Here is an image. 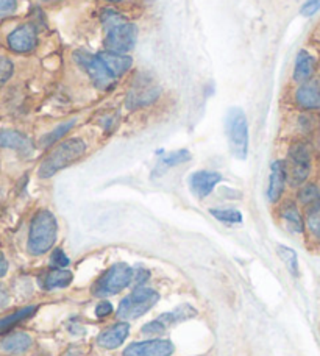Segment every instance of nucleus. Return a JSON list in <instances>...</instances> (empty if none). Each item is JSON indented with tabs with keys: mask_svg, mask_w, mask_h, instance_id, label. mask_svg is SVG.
Wrapping results in <instances>:
<instances>
[{
	"mask_svg": "<svg viewBox=\"0 0 320 356\" xmlns=\"http://www.w3.org/2000/svg\"><path fill=\"white\" fill-rule=\"evenodd\" d=\"M100 19L106 33V49L110 52L127 55L130 50H133L138 36V30L134 27V24L128 22L122 15H119L116 10L111 8L104 10Z\"/></svg>",
	"mask_w": 320,
	"mask_h": 356,
	"instance_id": "nucleus-1",
	"label": "nucleus"
},
{
	"mask_svg": "<svg viewBox=\"0 0 320 356\" xmlns=\"http://www.w3.org/2000/svg\"><path fill=\"white\" fill-rule=\"evenodd\" d=\"M86 149L88 144L81 138L66 139V141L60 143L50 152L46 160L41 163L38 174H40L41 178L54 177L56 172H60V170L66 169L70 164L79 161L86 154Z\"/></svg>",
	"mask_w": 320,
	"mask_h": 356,
	"instance_id": "nucleus-2",
	"label": "nucleus"
},
{
	"mask_svg": "<svg viewBox=\"0 0 320 356\" xmlns=\"http://www.w3.org/2000/svg\"><path fill=\"white\" fill-rule=\"evenodd\" d=\"M58 236V224L49 209H40L31 219L29 232V250L33 255H42L52 249Z\"/></svg>",
	"mask_w": 320,
	"mask_h": 356,
	"instance_id": "nucleus-3",
	"label": "nucleus"
},
{
	"mask_svg": "<svg viewBox=\"0 0 320 356\" xmlns=\"http://www.w3.org/2000/svg\"><path fill=\"white\" fill-rule=\"evenodd\" d=\"M286 166L291 186L300 188L306 181H310L312 166H314V154H312L311 144L305 139L294 141L287 150Z\"/></svg>",
	"mask_w": 320,
	"mask_h": 356,
	"instance_id": "nucleus-4",
	"label": "nucleus"
},
{
	"mask_svg": "<svg viewBox=\"0 0 320 356\" xmlns=\"http://www.w3.org/2000/svg\"><path fill=\"white\" fill-rule=\"evenodd\" d=\"M227 135L233 156L246 160L248 154V122L241 108H232L228 111Z\"/></svg>",
	"mask_w": 320,
	"mask_h": 356,
	"instance_id": "nucleus-5",
	"label": "nucleus"
},
{
	"mask_svg": "<svg viewBox=\"0 0 320 356\" xmlns=\"http://www.w3.org/2000/svg\"><path fill=\"white\" fill-rule=\"evenodd\" d=\"M133 269L128 264L118 263L111 266L106 272L102 273L97 282H95L93 292L97 297H108L119 294L127 286L131 284Z\"/></svg>",
	"mask_w": 320,
	"mask_h": 356,
	"instance_id": "nucleus-6",
	"label": "nucleus"
},
{
	"mask_svg": "<svg viewBox=\"0 0 320 356\" xmlns=\"http://www.w3.org/2000/svg\"><path fill=\"white\" fill-rule=\"evenodd\" d=\"M161 95V88L150 75L139 74L134 77L133 83L127 91L125 105L128 110H139V108L149 106L157 102Z\"/></svg>",
	"mask_w": 320,
	"mask_h": 356,
	"instance_id": "nucleus-7",
	"label": "nucleus"
},
{
	"mask_svg": "<svg viewBox=\"0 0 320 356\" xmlns=\"http://www.w3.org/2000/svg\"><path fill=\"white\" fill-rule=\"evenodd\" d=\"M159 300V294L157 291L149 288H136L130 296H127L118 309L119 319L130 321L138 319L147 311L152 309Z\"/></svg>",
	"mask_w": 320,
	"mask_h": 356,
	"instance_id": "nucleus-8",
	"label": "nucleus"
},
{
	"mask_svg": "<svg viewBox=\"0 0 320 356\" xmlns=\"http://www.w3.org/2000/svg\"><path fill=\"white\" fill-rule=\"evenodd\" d=\"M75 60L83 69H85L94 86L100 89V91H110V89H113L114 85H116L118 77H114L99 55L77 52Z\"/></svg>",
	"mask_w": 320,
	"mask_h": 356,
	"instance_id": "nucleus-9",
	"label": "nucleus"
},
{
	"mask_svg": "<svg viewBox=\"0 0 320 356\" xmlns=\"http://www.w3.org/2000/svg\"><path fill=\"white\" fill-rule=\"evenodd\" d=\"M292 102L300 111H320V77L298 83L292 91Z\"/></svg>",
	"mask_w": 320,
	"mask_h": 356,
	"instance_id": "nucleus-10",
	"label": "nucleus"
},
{
	"mask_svg": "<svg viewBox=\"0 0 320 356\" xmlns=\"http://www.w3.org/2000/svg\"><path fill=\"white\" fill-rule=\"evenodd\" d=\"M8 47L16 54H29L38 46V33L33 25L25 24L11 31L8 35Z\"/></svg>",
	"mask_w": 320,
	"mask_h": 356,
	"instance_id": "nucleus-11",
	"label": "nucleus"
},
{
	"mask_svg": "<svg viewBox=\"0 0 320 356\" xmlns=\"http://www.w3.org/2000/svg\"><path fill=\"white\" fill-rule=\"evenodd\" d=\"M174 344L168 339H149L134 342L124 350V356H170Z\"/></svg>",
	"mask_w": 320,
	"mask_h": 356,
	"instance_id": "nucleus-12",
	"label": "nucleus"
},
{
	"mask_svg": "<svg viewBox=\"0 0 320 356\" xmlns=\"http://www.w3.org/2000/svg\"><path fill=\"white\" fill-rule=\"evenodd\" d=\"M289 181V177H287V166L286 161L277 160L272 163L271 166V177H269V186H267V199L271 203H277L281 200L286 184Z\"/></svg>",
	"mask_w": 320,
	"mask_h": 356,
	"instance_id": "nucleus-13",
	"label": "nucleus"
},
{
	"mask_svg": "<svg viewBox=\"0 0 320 356\" xmlns=\"http://www.w3.org/2000/svg\"><path fill=\"white\" fill-rule=\"evenodd\" d=\"M317 69H319V60L310 52V50L302 49L296 56V63H294L292 80L296 81L297 85L303 83V81L316 77Z\"/></svg>",
	"mask_w": 320,
	"mask_h": 356,
	"instance_id": "nucleus-14",
	"label": "nucleus"
},
{
	"mask_svg": "<svg viewBox=\"0 0 320 356\" xmlns=\"http://www.w3.org/2000/svg\"><path fill=\"white\" fill-rule=\"evenodd\" d=\"M221 181L222 175L219 172H214V170H197L189 178V186L192 194L198 197V199H205V197L213 193L214 188Z\"/></svg>",
	"mask_w": 320,
	"mask_h": 356,
	"instance_id": "nucleus-15",
	"label": "nucleus"
},
{
	"mask_svg": "<svg viewBox=\"0 0 320 356\" xmlns=\"http://www.w3.org/2000/svg\"><path fill=\"white\" fill-rule=\"evenodd\" d=\"M280 218L285 222L287 230L297 234H302L306 232L305 216L300 209V205L296 202H286L283 207L280 208Z\"/></svg>",
	"mask_w": 320,
	"mask_h": 356,
	"instance_id": "nucleus-16",
	"label": "nucleus"
},
{
	"mask_svg": "<svg viewBox=\"0 0 320 356\" xmlns=\"http://www.w3.org/2000/svg\"><path fill=\"white\" fill-rule=\"evenodd\" d=\"M128 332H130V327H128L127 322H119L114 323V325L108 327L99 334L97 344L108 350H113V348L120 347L128 338Z\"/></svg>",
	"mask_w": 320,
	"mask_h": 356,
	"instance_id": "nucleus-17",
	"label": "nucleus"
},
{
	"mask_svg": "<svg viewBox=\"0 0 320 356\" xmlns=\"http://www.w3.org/2000/svg\"><path fill=\"white\" fill-rule=\"evenodd\" d=\"M0 147L16 150L25 156L33 152V144H31L30 138H27L25 135H22L21 131H16V130L0 131Z\"/></svg>",
	"mask_w": 320,
	"mask_h": 356,
	"instance_id": "nucleus-18",
	"label": "nucleus"
},
{
	"mask_svg": "<svg viewBox=\"0 0 320 356\" xmlns=\"http://www.w3.org/2000/svg\"><path fill=\"white\" fill-rule=\"evenodd\" d=\"M102 61L105 63L106 67L110 69L114 77H120V75L127 74L133 66L131 56L124 55V54H114L110 50H105V52L99 54Z\"/></svg>",
	"mask_w": 320,
	"mask_h": 356,
	"instance_id": "nucleus-19",
	"label": "nucleus"
},
{
	"mask_svg": "<svg viewBox=\"0 0 320 356\" xmlns=\"http://www.w3.org/2000/svg\"><path fill=\"white\" fill-rule=\"evenodd\" d=\"M297 203L302 208L308 209L320 203V184L317 181H306L297 188Z\"/></svg>",
	"mask_w": 320,
	"mask_h": 356,
	"instance_id": "nucleus-20",
	"label": "nucleus"
},
{
	"mask_svg": "<svg viewBox=\"0 0 320 356\" xmlns=\"http://www.w3.org/2000/svg\"><path fill=\"white\" fill-rule=\"evenodd\" d=\"M72 272L67 269H52L49 270L46 275L42 277L41 284L44 289H56V288H66L67 284H70L72 282Z\"/></svg>",
	"mask_w": 320,
	"mask_h": 356,
	"instance_id": "nucleus-21",
	"label": "nucleus"
},
{
	"mask_svg": "<svg viewBox=\"0 0 320 356\" xmlns=\"http://www.w3.org/2000/svg\"><path fill=\"white\" fill-rule=\"evenodd\" d=\"M31 346V338L27 333H11L2 342V350L10 355H21Z\"/></svg>",
	"mask_w": 320,
	"mask_h": 356,
	"instance_id": "nucleus-22",
	"label": "nucleus"
},
{
	"mask_svg": "<svg viewBox=\"0 0 320 356\" xmlns=\"http://www.w3.org/2000/svg\"><path fill=\"white\" fill-rule=\"evenodd\" d=\"M297 129L303 136H311L317 131L320 125L319 114L314 111H300L296 119Z\"/></svg>",
	"mask_w": 320,
	"mask_h": 356,
	"instance_id": "nucleus-23",
	"label": "nucleus"
},
{
	"mask_svg": "<svg viewBox=\"0 0 320 356\" xmlns=\"http://www.w3.org/2000/svg\"><path fill=\"white\" fill-rule=\"evenodd\" d=\"M305 224L306 232L310 233L311 239L320 244V203L316 207L305 209Z\"/></svg>",
	"mask_w": 320,
	"mask_h": 356,
	"instance_id": "nucleus-24",
	"label": "nucleus"
},
{
	"mask_svg": "<svg viewBox=\"0 0 320 356\" xmlns=\"http://www.w3.org/2000/svg\"><path fill=\"white\" fill-rule=\"evenodd\" d=\"M36 309H38V307H33V305H31V307H25L22 309L16 311L15 314L6 316L5 319L0 321V334L5 332H10V330L15 325H17V323H21L25 319H29V317H31L36 313Z\"/></svg>",
	"mask_w": 320,
	"mask_h": 356,
	"instance_id": "nucleus-25",
	"label": "nucleus"
},
{
	"mask_svg": "<svg viewBox=\"0 0 320 356\" xmlns=\"http://www.w3.org/2000/svg\"><path fill=\"white\" fill-rule=\"evenodd\" d=\"M194 316H197V311L192 308L191 305H182V307H178L175 311L161 314L158 319L161 321L166 327H168V325H172V323L191 319V317H194Z\"/></svg>",
	"mask_w": 320,
	"mask_h": 356,
	"instance_id": "nucleus-26",
	"label": "nucleus"
},
{
	"mask_svg": "<svg viewBox=\"0 0 320 356\" xmlns=\"http://www.w3.org/2000/svg\"><path fill=\"white\" fill-rule=\"evenodd\" d=\"M191 158V154L188 150H177V152H172V154L163 156L161 160H159L158 166H157V170L155 174L159 175L163 174L166 169H170V168H175L178 166V164H183L186 163Z\"/></svg>",
	"mask_w": 320,
	"mask_h": 356,
	"instance_id": "nucleus-27",
	"label": "nucleus"
},
{
	"mask_svg": "<svg viewBox=\"0 0 320 356\" xmlns=\"http://www.w3.org/2000/svg\"><path fill=\"white\" fill-rule=\"evenodd\" d=\"M277 253L281 261L285 263L286 269L289 270V273L292 277H298V258H297V253L294 252L291 247H286V245H278L277 247Z\"/></svg>",
	"mask_w": 320,
	"mask_h": 356,
	"instance_id": "nucleus-28",
	"label": "nucleus"
},
{
	"mask_svg": "<svg viewBox=\"0 0 320 356\" xmlns=\"http://www.w3.org/2000/svg\"><path fill=\"white\" fill-rule=\"evenodd\" d=\"M75 122H77L75 119H70V120H67V122H64V124L56 127L54 131L47 133V135L41 139L42 147H49V145H54L55 143H58L63 136H66L67 133L74 129Z\"/></svg>",
	"mask_w": 320,
	"mask_h": 356,
	"instance_id": "nucleus-29",
	"label": "nucleus"
},
{
	"mask_svg": "<svg viewBox=\"0 0 320 356\" xmlns=\"http://www.w3.org/2000/svg\"><path fill=\"white\" fill-rule=\"evenodd\" d=\"M209 213L223 224H241L242 222L241 211L233 208H211Z\"/></svg>",
	"mask_w": 320,
	"mask_h": 356,
	"instance_id": "nucleus-30",
	"label": "nucleus"
},
{
	"mask_svg": "<svg viewBox=\"0 0 320 356\" xmlns=\"http://www.w3.org/2000/svg\"><path fill=\"white\" fill-rule=\"evenodd\" d=\"M13 71H15V66H13L11 60L0 55V88L11 79Z\"/></svg>",
	"mask_w": 320,
	"mask_h": 356,
	"instance_id": "nucleus-31",
	"label": "nucleus"
},
{
	"mask_svg": "<svg viewBox=\"0 0 320 356\" xmlns=\"http://www.w3.org/2000/svg\"><path fill=\"white\" fill-rule=\"evenodd\" d=\"M150 278V272L144 269V267H136L133 269V278H131V284L136 286V288H143V284L145 282H149Z\"/></svg>",
	"mask_w": 320,
	"mask_h": 356,
	"instance_id": "nucleus-32",
	"label": "nucleus"
},
{
	"mask_svg": "<svg viewBox=\"0 0 320 356\" xmlns=\"http://www.w3.org/2000/svg\"><path fill=\"white\" fill-rule=\"evenodd\" d=\"M17 10V0H0V19L15 15Z\"/></svg>",
	"mask_w": 320,
	"mask_h": 356,
	"instance_id": "nucleus-33",
	"label": "nucleus"
},
{
	"mask_svg": "<svg viewBox=\"0 0 320 356\" xmlns=\"http://www.w3.org/2000/svg\"><path fill=\"white\" fill-rule=\"evenodd\" d=\"M164 330H166L164 323L159 319H157V321H152L149 323H145V325L143 327V333L153 336V334H161Z\"/></svg>",
	"mask_w": 320,
	"mask_h": 356,
	"instance_id": "nucleus-34",
	"label": "nucleus"
},
{
	"mask_svg": "<svg viewBox=\"0 0 320 356\" xmlns=\"http://www.w3.org/2000/svg\"><path fill=\"white\" fill-rule=\"evenodd\" d=\"M52 264L55 267H58V269H66L69 266V258L66 257V253H64L61 249H56L52 253Z\"/></svg>",
	"mask_w": 320,
	"mask_h": 356,
	"instance_id": "nucleus-35",
	"label": "nucleus"
},
{
	"mask_svg": "<svg viewBox=\"0 0 320 356\" xmlns=\"http://www.w3.org/2000/svg\"><path fill=\"white\" fill-rule=\"evenodd\" d=\"M317 11H320V0H306L302 6L303 16H314Z\"/></svg>",
	"mask_w": 320,
	"mask_h": 356,
	"instance_id": "nucleus-36",
	"label": "nucleus"
},
{
	"mask_svg": "<svg viewBox=\"0 0 320 356\" xmlns=\"http://www.w3.org/2000/svg\"><path fill=\"white\" fill-rule=\"evenodd\" d=\"M113 313V305L110 302H102L97 305V308H95V316L99 317V319H104V317H108Z\"/></svg>",
	"mask_w": 320,
	"mask_h": 356,
	"instance_id": "nucleus-37",
	"label": "nucleus"
},
{
	"mask_svg": "<svg viewBox=\"0 0 320 356\" xmlns=\"http://www.w3.org/2000/svg\"><path fill=\"white\" fill-rule=\"evenodd\" d=\"M6 270H8V263H6V259L3 258L2 253H0V278H2Z\"/></svg>",
	"mask_w": 320,
	"mask_h": 356,
	"instance_id": "nucleus-38",
	"label": "nucleus"
},
{
	"mask_svg": "<svg viewBox=\"0 0 320 356\" xmlns=\"http://www.w3.org/2000/svg\"><path fill=\"white\" fill-rule=\"evenodd\" d=\"M8 305V294L3 289H0V311Z\"/></svg>",
	"mask_w": 320,
	"mask_h": 356,
	"instance_id": "nucleus-39",
	"label": "nucleus"
},
{
	"mask_svg": "<svg viewBox=\"0 0 320 356\" xmlns=\"http://www.w3.org/2000/svg\"><path fill=\"white\" fill-rule=\"evenodd\" d=\"M106 2H122V0H106Z\"/></svg>",
	"mask_w": 320,
	"mask_h": 356,
	"instance_id": "nucleus-40",
	"label": "nucleus"
},
{
	"mask_svg": "<svg viewBox=\"0 0 320 356\" xmlns=\"http://www.w3.org/2000/svg\"><path fill=\"white\" fill-rule=\"evenodd\" d=\"M46 2H52V0H46Z\"/></svg>",
	"mask_w": 320,
	"mask_h": 356,
	"instance_id": "nucleus-41",
	"label": "nucleus"
}]
</instances>
